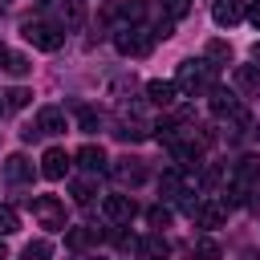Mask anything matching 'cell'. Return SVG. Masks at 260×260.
I'll list each match as a JSON object with an SVG mask.
<instances>
[{"mask_svg": "<svg viewBox=\"0 0 260 260\" xmlns=\"http://www.w3.org/2000/svg\"><path fill=\"white\" fill-rule=\"evenodd\" d=\"M0 260H8V248H4V240H0Z\"/></svg>", "mask_w": 260, "mask_h": 260, "instance_id": "cell-34", "label": "cell"}, {"mask_svg": "<svg viewBox=\"0 0 260 260\" xmlns=\"http://www.w3.org/2000/svg\"><path fill=\"white\" fill-rule=\"evenodd\" d=\"M24 41L32 45V49H41V53H57L61 45H65V32L61 28H53V24H45V20H24Z\"/></svg>", "mask_w": 260, "mask_h": 260, "instance_id": "cell-1", "label": "cell"}, {"mask_svg": "<svg viewBox=\"0 0 260 260\" xmlns=\"http://www.w3.org/2000/svg\"><path fill=\"white\" fill-rule=\"evenodd\" d=\"M4 179H8V183H24V179H32V162H28L24 154H8V162H4Z\"/></svg>", "mask_w": 260, "mask_h": 260, "instance_id": "cell-15", "label": "cell"}, {"mask_svg": "<svg viewBox=\"0 0 260 260\" xmlns=\"http://www.w3.org/2000/svg\"><path fill=\"white\" fill-rule=\"evenodd\" d=\"M146 223H150V228H158V232H162V228H167V223H171V211H167V207H162V203H158V207H150V211H146Z\"/></svg>", "mask_w": 260, "mask_h": 260, "instance_id": "cell-29", "label": "cell"}, {"mask_svg": "<svg viewBox=\"0 0 260 260\" xmlns=\"http://www.w3.org/2000/svg\"><path fill=\"white\" fill-rule=\"evenodd\" d=\"M73 199H77V203H89V199H93V183H89V179H77V183H73Z\"/></svg>", "mask_w": 260, "mask_h": 260, "instance_id": "cell-31", "label": "cell"}, {"mask_svg": "<svg viewBox=\"0 0 260 260\" xmlns=\"http://www.w3.org/2000/svg\"><path fill=\"white\" fill-rule=\"evenodd\" d=\"M102 207H106V215H110L114 223H130V219L138 215V207H134V199H130V195H106V203H102Z\"/></svg>", "mask_w": 260, "mask_h": 260, "instance_id": "cell-8", "label": "cell"}, {"mask_svg": "<svg viewBox=\"0 0 260 260\" xmlns=\"http://www.w3.org/2000/svg\"><path fill=\"white\" fill-rule=\"evenodd\" d=\"M244 16H248V20H252V24H256V28H260V0H256V4H252V8H248V12H244Z\"/></svg>", "mask_w": 260, "mask_h": 260, "instance_id": "cell-33", "label": "cell"}, {"mask_svg": "<svg viewBox=\"0 0 260 260\" xmlns=\"http://www.w3.org/2000/svg\"><path fill=\"white\" fill-rule=\"evenodd\" d=\"M37 134H61L65 130V114L57 110V106H45L41 114H37V126H32Z\"/></svg>", "mask_w": 260, "mask_h": 260, "instance_id": "cell-11", "label": "cell"}, {"mask_svg": "<svg viewBox=\"0 0 260 260\" xmlns=\"http://www.w3.org/2000/svg\"><path fill=\"white\" fill-rule=\"evenodd\" d=\"M49 256H53V244L49 240H32L24 248V260H49Z\"/></svg>", "mask_w": 260, "mask_h": 260, "instance_id": "cell-25", "label": "cell"}, {"mask_svg": "<svg viewBox=\"0 0 260 260\" xmlns=\"http://www.w3.org/2000/svg\"><path fill=\"white\" fill-rule=\"evenodd\" d=\"M191 215H195V223H199V228H207V232L228 223V207H223V203H199Z\"/></svg>", "mask_w": 260, "mask_h": 260, "instance_id": "cell-9", "label": "cell"}, {"mask_svg": "<svg viewBox=\"0 0 260 260\" xmlns=\"http://www.w3.org/2000/svg\"><path fill=\"white\" fill-rule=\"evenodd\" d=\"M114 179H118V183H130V187H134V183H142V179H146V167H142L138 158H122V162L114 167Z\"/></svg>", "mask_w": 260, "mask_h": 260, "instance_id": "cell-16", "label": "cell"}, {"mask_svg": "<svg viewBox=\"0 0 260 260\" xmlns=\"http://www.w3.org/2000/svg\"><path fill=\"white\" fill-rule=\"evenodd\" d=\"M183 187H187V179H183L179 171H167V175L158 179V191H162V199H175V195H183Z\"/></svg>", "mask_w": 260, "mask_h": 260, "instance_id": "cell-19", "label": "cell"}, {"mask_svg": "<svg viewBox=\"0 0 260 260\" xmlns=\"http://www.w3.org/2000/svg\"><path fill=\"white\" fill-rule=\"evenodd\" d=\"M203 53H207V65H211V69H219V65H228V61H232V49H228L223 41H207V49H203Z\"/></svg>", "mask_w": 260, "mask_h": 260, "instance_id": "cell-20", "label": "cell"}, {"mask_svg": "<svg viewBox=\"0 0 260 260\" xmlns=\"http://www.w3.org/2000/svg\"><path fill=\"white\" fill-rule=\"evenodd\" d=\"M240 110V98L236 93H228V89H211V114L215 118H232Z\"/></svg>", "mask_w": 260, "mask_h": 260, "instance_id": "cell-14", "label": "cell"}, {"mask_svg": "<svg viewBox=\"0 0 260 260\" xmlns=\"http://www.w3.org/2000/svg\"><path fill=\"white\" fill-rule=\"evenodd\" d=\"M77 122H81V130H98V114H93L89 106H81V110H77Z\"/></svg>", "mask_w": 260, "mask_h": 260, "instance_id": "cell-32", "label": "cell"}, {"mask_svg": "<svg viewBox=\"0 0 260 260\" xmlns=\"http://www.w3.org/2000/svg\"><path fill=\"white\" fill-rule=\"evenodd\" d=\"M28 98H32V93H28L24 85H12V89L4 93V106H8V110H24V106H28Z\"/></svg>", "mask_w": 260, "mask_h": 260, "instance_id": "cell-23", "label": "cell"}, {"mask_svg": "<svg viewBox=\"0 0 260 260\" xmlns=\"http://www.w3.org/2000/svg\"><path fill=\"white\" fill-rule=\"evenodd\" d=\"M146 98L154 102V106H175V98H179V89H175V81H146Z\"/></svg>", "mask_w": 260, "mask_h": 260, "instance_id": "cell-12", "label": "cell"}, {"mask_svg": "<svg viewBox=\"0 0 260 260\" xmlns=\"http://www.w3.org/2000/svg\"><path fill=\"white\" fill-rule=\"evenodd\" d=\"M252 57H256V61H260V41H256V45H252Z\"/></svg>", "mask_w": 260, "mask_h": 260, "instance_id": "cell-35", "label": "cell"}, {"mask_svg": "<svg viewBox=\"0 0 260 260\" xmlns=\"http://www.w3.org/2000/svg\"><path fill=\"white\" fill-rule=\"evenodd\" d=\"M16 228H20V215L12 207H0V236H12Z\"/></svg>", "mask_w": 260, "mask_h": 260, "instance_id": "cell-28", "label": "cell"}, {"mask_svg": "<svg viewBox=\"0 0 260 260\" xmlns=\"http://www.w3.org/2000/svg\"><path fill=\"white\" fill-rule=\"evenodd\" d=\"M211 20H215L219 28L240 24V20H244V0H215V4H211Z\"/></svg>", "mask_w": 260, "mask_h": 260, "instance_id": "cell-6", "label": "cell"}, {"mask_svg": "<svg viewBox=\"0 0 260 260\" xmlns=\"http://www.w3.org/2000/svg\"><path fill=\"white\" fill-rule=\"evenodd\" d=\"M232 187L244 191V195L260 187V154H244V158L236 162V171H232Z\"/></svg>", "mask_w": 260, "mask_h": 260, "instance_id": "cell-4", "label": "cell"}, {"mask_svg": "<svg viewBox=\"0 0 260 260\" xmlns=\"http://www.w3.org/2000/svg\"><path fill=\"white\" fill-rule=\"evenodd\" d=\"M65 244L81 252V248H89V244H98V228H69V232H65Z\"/></svg>", "mask_w": 260, "mask_h": 260, "instance_id": "cell-18", "label": "cell"}, {"mask_svg": "<svg viewBox=\"0 0 260 260\" xmlns=\"http://www.w3.org/2000/svg\"><path fill=\"white\" fill-rule=\"evenodd\" d=\"M138 252L142 256H167V240L162 236H146V240H138Z\"/></svg>", "mask_w": 260, "mask_h": 260, "instance_id": "cell-24", "label": "cell"}, {"mask_svg": "<svg viewBox=\"0 0 260 260\" xmlns=\"http://www.w3.org/2000/svg\"><path fill=\"white\" fill-rule=\"evenodd\" d=\"M162 12H167L171 20H179V16L191 12V0H162Z\"/></svg>", "mask_w": 260, "mask_h": 260, "instance_id": "cell-30", "label": "cell"}, {"mask_svg": "<svg viewBox=\"0 0 260 260\" xmlns=\"http://www.w3.org/2000/svg\"><path fill=\"white\" fill-rule=\"evenodd\" d=\"M219 179H223V167H203L199 187H203V191H215V187H219Z\"/></svg>", "mask_w": 260, "mask_h": 260, "instance_id": "cell-26", "label": "cell"}, {"mask_svg": "<svg viewBox=\"0 0 260 260\" xmlns=\"http://www.w3.org/2000/svg\"><path fill=\"white\" fill-rule=\"evenodd\" d=\"M118 16L130 20V24H138L146 16V0H118Z\"/></svg>", "mask_w": 260, "mask_h": 260, "instance_id": "cell-21", "label": "cell"}, {"mask_svg": "<svg viewBox=\"0 0 260 260\" xmlns=\"http://www.w3.org/2000/svg\"><path fill=\"white\" fill-rule=\"evenodd\" d=\"M114 45H118V53H126V57H146L150 45H154V37H146L142 28H122V32L114 37Z\"/></svg>", "mask_w": 260, "mask_h": 260, "instance_id": "cell-5", "label": "cell"}, {"mask_svg": "<svg viewBox=\"0 0 260 260\" xmlns=\"http://www.w3.org/2000/svg\"><path fill=\"white\" fill-rule=\"evenodd\" d=\"M0 4H12V0H0Z\"/></svg>", "mask_w": 260, "mask_h": 260, "instance_id": "cell-37", "label": "cell"}, {"mask_svg": "<svg viewBox=\"0 0 260 260\" xmlns=\"http://www.w3.org/2000/svg\"><path fill=\"white\" fill-rule=\"evenodd\" d=\"M0 61H4V69H8V73H12V77H24V73H28V69H32V65H28V57H24V53H8V49H4V57H0Z\"/></svg>", "mask_w": 260, "mask_h": 260, "instance_id": "cell-22", "label": "cell"}, {"mask_svg": "<svg viewBox=\"0 0 260 260\" xmlns=\"http://www.w3.org/2000/svg\"><path fill=\"white\" fill-rule=\"evenodd\" d=\"M32 215H37L41 228H49V232L65 228V203H61L57 195H37V199H32Z\"/></svg>", "mask_w": 260, "mask_h": 260, "instance_id": "cell-3", "label": "cell"}, {"mask_svg": "<svg viewBox=\"0 0 260 260\" xmlns=\"http://www.w3.org/2000/svg\"><path fill=\"white\" fill-rule=\"evenodd\" d=\"M65 171H69V154H65L61 146H49V150L41 154V175H45V179H65Z\"/></svg>", "mask_w": 260, "mask_h": 260, "instance_id": "cell-7", "label": "cell"}, {"mask_svg": "<svg viewBox=\"0 0 260 260\" xmlns=\"http://www.w3.org/2000/svg\"><path fill=\"white\" fill-rule=\"evenodd\" d=\"M4 110H8V106H4V102H0V118H4Z\"/></svg>", "mask_w": 260, "mask_h": 260, "instance_id": "cell-36", "label": "cell"}, {"mask_svg": "<svg viewBox=\"0 0 260 260\" xmlns=\"http://www.w3.org/2000/svg\"><path fill=\"white\" fill-rule=\"evenodd\" d=\"M236 89L260 98V65H236Z\"/></svg>", "mask_w": 260, "mask_h": 260, "instance_id": "cell-13", "label": "cell"}, {"mask_svg": "<svg viewBox=\"0 0 260 260\" xmlns=\"http://www.w3.org/2000/svg\"><path fill=\"white\" fill-rule=\"evenodd\" d=\"M77 162H81L89 175H98V171H106V150H102V146H81V150H77Z\"/></svg>", "mask_w": 260, "mask_h": 260, "instance_id": "cell-17", "label": "cell"}, {"mask_svg": "<svg viewBox=\"0 0 260 260\" xmlns=\"http://www.w3.org/2000/svg\"><path fill=\"white\" fill-rule=\"evenodd\" d=\"M175 89H183V93L211 89V65L207 61H183L179 65V77H175Z\"/></svg>", "mask_w": 260, "mask_h": 260, "instance_id": "cell-2", "label": "cell"}, {"mask_svg": "<svg viewBox=\"0 0 260 260\" xmlns=\"http://www.w3.org/2000/svg\"><path fill=\"white\" fill-rule=\"evenodd\" d=\"M195 256H199V260H219V244L203 236V240H195Z\"/></svg>", "mask_w": 260, "mask_h": 260, "instance_id": "cell-27", "label": "cell"}, {"mask_svg": "<svg viewBox=\"0 0 260 260\" xmlns=\"http://www.w3.org/2000/svg\"><path fill=\"white\" fill-rule=\"evenodd\" d=\"M57 20H61L65 28H81V24H85V4H81V0H61V4H57Z\"/></svg>", "mask_w": 260, "mask_h": 260, "instance_id": "cell-10", "label": "cell"}]
</instances>
